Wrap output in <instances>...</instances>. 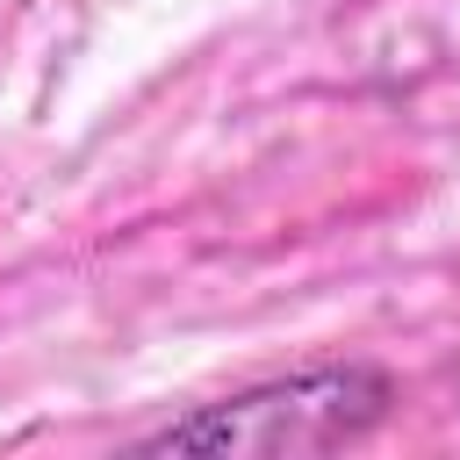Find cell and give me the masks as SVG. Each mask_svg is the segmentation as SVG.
I'll return each instance as SVG.
<instances>
[{
    "label": "cell",
    "mask_w": 460,
    "mask_h": 460,
    "mask_svg": "<svg viewBox=\"0 0 460 460\" xmlns=\"http://www.w3.org/2000/svg\"><path fill=\"white\" fill-rule=\"evenodd\" d=\"M395 410V381L367 359H331L302 374L252 381L223 402H194L137 438V453H208V460H288L359 446Z\"/></svg>",
    "instance_id": "1"
}]
</instances>
